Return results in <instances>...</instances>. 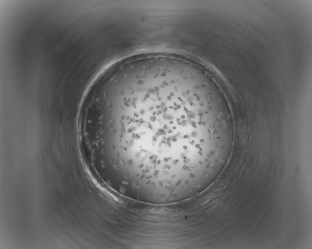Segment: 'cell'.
<instances>
[{
    "label": "cell",
    "instance_id": "obj_1",
    "mask_svg": "<svg viewBox=\"0 0 312 249\" xmlns=\"http://www.w3.org/2000/svg\"><path fill=\"white\" fill-rule=\"evenodd\" d=\"M86 127L116 191L148 204H171L200 192L230 155L234 124L217 86L182 63L152 59L106 75Z\"/></svg>",
    "mask_w": 312,
    "mask_h": 249
}]
</instances>
